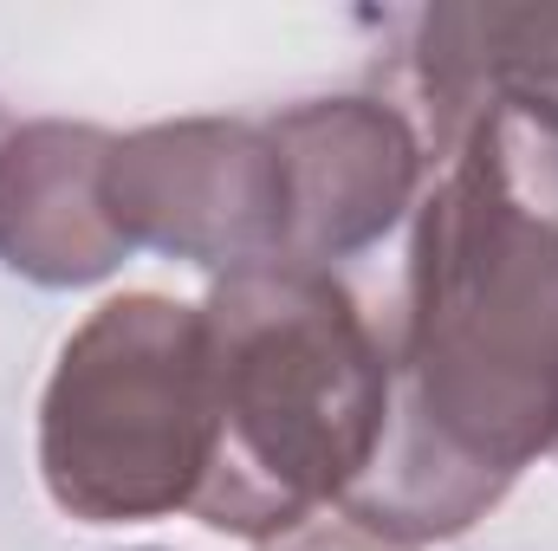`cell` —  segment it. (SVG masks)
Instances as JSON below:
<instances>
[{
    "instance_id": "cell-1",
    "label": "cell",
    "mask_w": 558,
    "mask_h": 551,
    "mask_svg": "<svg viewBox=\"0 0 558 551\" xmlns=\"http://www.w3.org/2000/svg\"><path fill=\"white\" fill-rule=\"evenodd\" d=\"M390 428L344 519L428 546L487 519L558 441V124L487 105L416 201Z\"/></svg>"
},
{
    "instance_id": "cell-2",
    "label": "cell",
    "mask_w": 558,
    "mask_h": 551,
    "mask_svg": "<svg viewBox=\"0 0 558 551\" xmlns=\"http://www.w3.org/2000/svg\"><path fill=\"white\" fill-rule=\"evenodd\" d=\"M215 448L195 519L274 546L344 506L390 428V338L325 267L260 260L202 298Z\"/></svg>"
},
{
    "instance_id": "cell-3",
    "label": "cell",
    "mask_w": 558,
    "mask_h": 551,
    "mask_svg": "<svg viewBox=\"0 0 558 551\" xmlns=\"http://www.w3.org/2000/svg\"><path fill=\"white\" fill-rule=\"evenodd\" d=\"M208 344L202 305L124 292L65 344L39 396V480L85 526L189 513L208 474Z\"/></svg>"
},
{
    "instance_id": "cell-4",
    "label": "cell",
    "mask_w": 558,
    "mask_h": 551,
    "mask_svg": "<svg viewBox=\"0 0 558 551\" xmlns=\"http://www.w3.org/2000/svg\"><path fill=\"white\" fill-rule=\"evenodd\" d=\"M105 215L131 254L241 273L286 254V169L267 124L182 118L111 137Z\"/></svg>"
},
{
    "instance_id": "cell-5",
    "label": "cell",
    "mask_w": 558,
    "mask_h": 551,
    "mask_svg": "<svg viewBox=\"0 0 558 551\" xmlns=\"http://www.w3.org/2000/svg\"><path fill=\"white\" fill-rule=\"evenodd\" d=\"M286 169V254L299 267L377 247L422 201L428 143L390 98H312L267 118Z\"/></svg>"
},
{
    "instance_id": "cell-6",
    "label": "cell",
    "mask_w": 558,
    "mask_h": 551,
    "mask_svg": "<svg viewBox=\"0 0 558 551\" xmlns=\"http://www.w3.org/2000/svg\"><path fill=\"white\" fill-rule=\"evenodd\" d=\"M105 156L98 124H20L0 149V267L33 285H98L131 260V241L105 215Z\"/></svg>"
},
{
    "instance_id": "cell-7",
    "label": "cell",
    "mask_w": 558,
    "mask_h": 551,
    "mask_svg": "<svg viewBox=\"0 0 558 551\" xmlns=\"http://www.w3.org/2000/svg\"><path fill=\"white\" fill-rule=\"evenodd\" d=\"M422 143L441 156L487 105H520L558 124V7H428L416 13Z\"/></svg>"
},
{
    "instance_id": "cell-8",
    "label": "cell",
    "mask_w": 558,
    "mask_h": 551,
    "mask_svg": "<svg viewBox=\"0 0 558 551\" xmlns=\"http://www.w3.org/2000/svg\"><path fill=\"white\" fill-rule=\"evenodd\" d=\"M260 551H410V546H390V539H377V532H364L338 513V519H312V526H299V532H286Z\"/></svg>"
},
{
    "instance_id": "cell-9",
    "label": "cell",
    "mask_w": 558,
    "mask_h": 551,
    "mask_svg": "<svg viewBox=\"0 0 558 551\" xmlns=\"http://www.w3.org/2000/svg\"><path fill=\"white\" fill-rule=\"evenodd\" d=\"M13 131H20V124H13V118H7V105H0V149H7V137H13Z\"/></svg>"
},
{
    "instance_id": "cell-10",
    "label": "cell",
    "mask_w": 558,
    "mask_h": 551,
    "mask_svg": "<svg viewBox=\"0 0 558 551\" xmlns=\"http://www.w3.org/2000/svg\"><path fill=\"white\" fill-rule=\"evenodd\" d=\"M553 454H558V441H553Z\"/></svg>"
},
{
    "instance_id": "cell-11",
    "label": "cell",
    "mask_w": 558,
    "mask_h": 551,
    "mask_svg": "<svg viewBox=\"0 0 558 551\" xmlns=\"http://www.w3.org/2000/svg\"><path fill=\"white\" fill-rule=\"evenodd\" d=\"M143 551H156V546H143Z\"/></svg>"
}]
</instances>
